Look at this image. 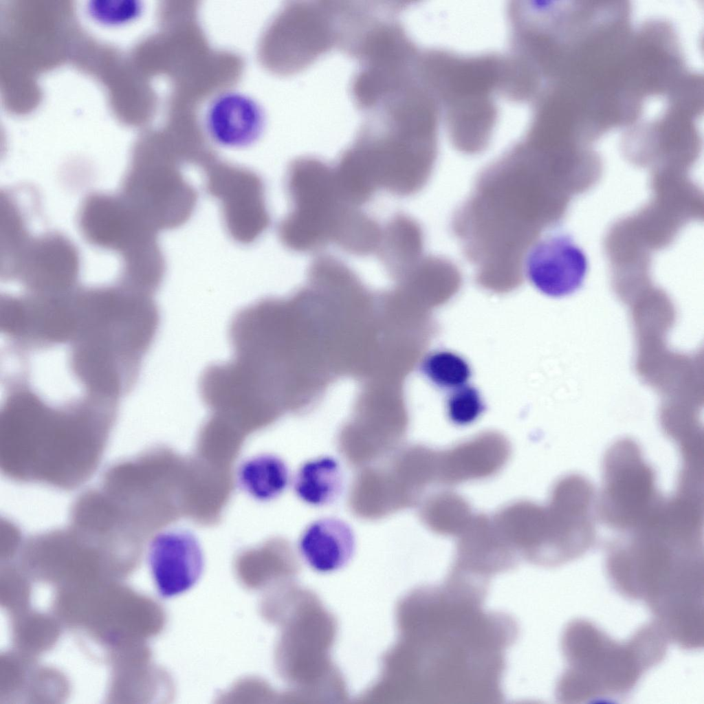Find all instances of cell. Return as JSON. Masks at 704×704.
Masks as SVG:
<instances>
[{
  "instance_id": "obj_1",
  "label": "cell",
  "mask_w": 704,
  "mask_h": 704,
  "mask_svg": "<svg viewBox=\"0 0 704 704\" xmlns=\"http://www.w3.org/2000/svg\"><path fill=\"white\" fill-rule=\"evenodd\" d=\"M559 173L549 148L530 137L487 164L454 210L452 234L484 279H516L528 251L556 218Z\"/></svg>"
},
{
  "instance_id": "obj_2",
  "label": "cell",
  "mask_w": 704,
  "mask_h": 704,
  "mask_svg": "<svg viewBox=\"0 0 704 704\" xmlns=\"http://www.w3.org/2000/svg\"><path fill=\"white\" fill-rule=\"evenodd\" d=\"M18 384L0 421V465L9 479L78 487L97 469L116 417L115 402L92 397L52 406Z\"/></svg>"
},
{
  "instance_id": "obj_3",
  "label": "cell",
  "mask_w": 704,
  "mask_h": 704,
  "mask_svg": "<svg viewBox=\"0 0 704 704\" xmlns=\"http://www.w3.org/2000/svg\"><path fill=\"white\" fill-rule=\"evenodd\" d=\"M703 566V544L646 528L613 544L607 558L617 589L645 601L656 616L681 609L702 595Z\"/></svg>"
},
{
  "instance_id": "obj_4",
  "label": "cell",
  "mask_w": 704,
  "mask_h": 704,
  "mask_svg": "<svg viewBox=\"0 0 704 704\" xmlns=\"http://www.w3.org/2000/svg\"><path fill=\"white\" fill-rule=\"evenodd\" d=\"M566 698L580 702L628 693L664 657L666 639L657 625L618 643L591 623L577 620L566 636Z\"/></svg>"
},
{
  "instance_id": "obj_5",
  "label": "cell",
  "mask_w": 704,
  "mask_h": 704,
  "mask_svg": "<svg viewBox=\"0 0 704 704\" xmlns=\"http://www.w3.org/2000/svg\"><path fill=\"white\" fill-rule=\"evenodd\" d=\"M368 124L340 158L373 195L384 190L400 197L417 194L433 173L435 135L380 118Z\"/></svg>"
},
{
  "instance_id": "obj_6",
  "label": "cell",
  "mask_w": 704,
  "mask_h": 704,
  "mask_svg": "<svg viewBox=\"0 0 704 704\" xmlns=\"http://www.w3.org/2000/svg\"><path fill=\"white\" fill-rule=\"evenodd\" d=\"M285 188L291 203L278 226L281 243L298 253L316 252L338 239L360 207L343 195L333 166L314 157H302L289 166Z\"/></svg>"
},
{
  "instance_id": "obj_7",
  "label": "cell",
  "mask_w": 704,
  "mask_h": 704,
  "mask_svg": "<svg viewBox=\"0 0 704 704\" xmlns=\"http://www.w3.org/2000/svg\"><path fill=\"white\" fill-rule=\"evenodd\" d=\"M655 474L635 441H617L606 451L597 514L607 526L632 532L652 516L663 500Z\"/></svg>"
},
{
  "instance_id": "obj_8",
  "label": "cell",
  "mask_w": 704,
  "mask_h": 704,
  "mask_svg": "<svg viewBox=\"0 0 704 704\" xmlns=\"http://www.w3.org/2000/svg\"><path fill=\"white\" fill-rule=\"evenodd\" d=\"M182 166L164 149L136 158L124 179L120 195L158 232L184 225L196 207L197 193Z\"/></svg>"
},
{
  "instance_id": "obj_9",
  "label": "cell",
  "mask_w": 704,
  "mask_h": 704,
  "mask_svg": "<svg viewBox=\"0 0 704 704\" xmlns=\"http://www.w3.org/2000/svg\"><path fill=\"white\" fill-rule=\"evenodd\" d=\"M438 454L418 445L399 448L380 463L361 468L358 491L365 505L380 518L421 502L437 479Z\"/></svg>"
},
{
  "instance_id": "obj_10",
  "label": "cell",
  "mask_w": 704,
  "mask_h": 704,
  "mask_svg": "<svg viewBox=\"0 0 704 704\" xmlns=\"http://www.w3.org/2000/svg\"><path fill=\"white\" fill-rule=\"evenodd\" d=\"M202 168L205 189L219 202L230 239L242 245L255 242L271 222L261 177L251 170L215 158Z\"/></svg>"
},
{
  "instance_id": "obj_11",
  "label": "cell",
  "mask_w": 704,
  "mask_h": 704,
  "mask_svg": "<svg viewBox=\"0 0 704 704\" xmlns=\"http://www.w3.org/2000/svg\"><path fill=\"white\" fill-rule=\"evenodd\" d=\"M593 498L591 483L578 474L564 476L553 486L544 507L543 551L551 560H572L592 546L595 538Z\"/></svg>"
},
{
  "instance_id": "obj_12",
  "label": "cell",
  "mask_w": 704,
  "mask_h": 704,
  "mask_svg": "<svg viewBox=\"0 0 704 704\" xmlns=\"http://www.w3.org/2000/svg\"><path fill=\"white\" fill-rule=\"evenodd\" d=\"M1 314L6 335L19 346L31 349L71 342L76 328L74 292L6 297Z\"/></svg>"
},
{
  "instance_id": "obj_13",
  "label": "cell",
  "mask_w": 704,
  "mask_h": 704,
  "mask_svg": "<svg viewBox=\"0 0 704 704\" xmlns=\"http://www.w3.org/2000/svg\"><path fill=\"white\" fill-rule=\"evenodd\" d=\"M78 225L91 244L130 258L157 245L152 228L120 194L89 195L78 213Z\"/></svg>"
},
{
  "instance_id": "obj_14",
  "label": "cell",
  "mask_w": 704,
  "mask_h": 704,
  "mask_svg": "<svg viewBox=\"0 0 704 704\" xmlns=\"http://www.w3.org/2000/svg\"><path fill=\"white\" fill-rule=\"evenodd\" d=\"M79 271L74 245L56 233L30 238L6 278L21 281L38 295H58L74 291Z\"/></svg>"
},
{
  "instance_id": "obj_15",
  "label": "cell",
  "mask_w": 704,
  "mask_h": 704,
  "mask_svg": "<svg viewBox=\"0 0 704 704\" xmlns=\"http://www.w3.org/2000/svg\"><path fill=\"white\" fill-rule=\"evenodd\" d=\"M587 270L584 252L564 234L540 238L528 251L523 267L532 285L553 298L569 296L578 290Z\"/></svg>"
},
{
  "instance_id": "obj_16",
  "label": "cell",
  "mask_w": 704,
  "mask_h": 704,
  "mask_svg": "<svg viewBox=\"0 0 704 704\" xmlns=\"http://www.w3.org/2000/svg\"><path fill=\"white\" fill-rule=\"evenodd\" d=\"M148 562L156 589L164 598L192 588L204 566L199 540L190 531L180 529L161 531L152 538Z\"/></svg>"
},
{
  "instance_id": "obj_17",
  "label": "cell",
  "mask_w": 704,
  "mask_h": 704,
  "mask_svg": "<svg viewBox=\"0 0 704 704\" xmlns=\"http://www.w3.org/2000/svg\"><path fill=\"white\" fill-rule=\"evenodd\" d=\"M265 124V113L253 98L243 93L224 91L209 102L204 117L206 131L216 144L241 148L256 142Z\"/></svg>"
},
{
  "instance_id": "obj_18",
  "label": "cell",
  "mask_w": 704,
  "mask_h": 704,
  "mask_svg": "<svg viewBox=\"0 0 704 704\" xmlns=\"http://www.w3.org/2000/svg\"><path fill=\"white\" fill-rule=\"evenodd\" d=\"M509 445L498 435H484L438 454L437 478L458 483L488 476L507 461Z\"/></svg>"
},
{
  "instance_id": "obj_19",
  "label": "cell",
  "mask_w": 704,
  "mask_h": 704,
  "mask_svg": "<svg viewBox=\"0 0 704 704\" xmlns=\"http://www.w3.org/2000/svg\"><path fill=\"white\" fill-rule=\"evenodd\" d=\"M355 549V538L350 527L340 519L317 520L303 531L298 541L299 553L312 569L330 573L344 566Z\"/></svg>"
},
{
  "instance_id": "obj_20",
  "label": "cell",
  "mask_w": 704,
  "mask_h": 704,
  "mask_svg": "<svg viewBox=\"0 0 704 704\" xmlns=\"http://www.w3.org/2000/svg\"><path fill=\"white\" fill-rule=\"evenodd\" d=\"M424 239L417 220L397 213L382 227L375 254L390 275L399 277L425 255Z\"/></svg>"
},
{
  "instance_id": "obj_21",
  "label": "cell",
  "mask_w": 704,
  "mask_h": 704,
  "mask_svg": "<svg viewBox=\"0 0 704 704\" xmlns=\"http://www.w3.org/2000/svg\"><path fill=\"white\" fill-rule=\"evenodd\" d=\"M239 487L254 499L266 502L279 496L289 482L287 465L279 456L259 454L244 460L236 470Z\"/></svg>"
},
{
  "instance_id": "obj_22",
  "label": "cell",
  "mask_w": 704,
  "mask_h": 704,
  "mask_svg": "<svg viewBox=\"0 0 704 704\" xmlns=\"http://www.w3.org/2000/svg\"><path fill=\"white\" fill-rule=\"evenodd\" d=\"M342 475L338 462L320 456L304 463L294 479V489L302 501L315 506L329 504L340 495Z\"/></svg>"
},
{
  "instance_id": "obj_23",
  "label": "cell",
  "mask_w": 704,
  "mask_h": 704,
  "mask_svg": "<svg viewBox=\"0 0 704 704\" xmlns=\"http://www.w3.org/2000/svg\"><path fill=\"white\" fill-rule=\"evenodd\" d=\"M419 514L427 527L439 534H460L472 519L465 500L450 492L426 498L421 503Z\"/></svg>"
},
{
  "instance_id": "obj_24",
  "label": "cell",
  "mask_w": 704,
  "mask_h": 704,
  "mask_svg": "<svg viewBox=\"0 0 704 704\" xmlns=\"http://www.w3.org/2000/svg\"><path fill=\"white\" fill-rule=\"evenodd\" d=\"M421 370L434 385L452 390L466 384L472 374L470 366L465 359L454 353L443 350L428 354L421 363Z\"/></svg>"
},
{
  "instance_id": "obj_25",
  "label": "cell",
  "mask_w": 704,
  "mask_h": 704,
  "mask_svg": "<svg viewBox=\"0 0 704 704\" xmlns=\"http://www.w3.org/2000/svg\"><path fill=\"white\" fill-rule=\"evenodd\" d=\"M450 419L460 426L474 422L485 410V406L479 391L465 384L452 390L446 402Z\"/></svg>"
}]
</instances>
